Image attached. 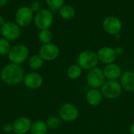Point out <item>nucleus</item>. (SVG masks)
Instances as JSON below:
<instances>
[{"instance_id": "nucleus-31", "label": "nucleus", "mask_w": 134, "mask_h": 134, "mask_svg": "<svg viewBox=\"0 0 134 134\" xmlns=\"http://www.w3.org/2000/svg\"><path fill=\"white\" fill-rule=\"evenodd\" d=\"M130 134H134V122L131 124L130 127Z\"/></svg>"}, {"instance_id": "nucleus-5", "label": "nucleus", "mask_w": 134, "mask_h": 134, "mask_svg": "<svg viewBox=\"0 0 134 134\" xmlns=\"http://www.w3.org/2000/svg\"><path fill=\"white\" fill-rule=\"evenodd\" d=\"M106 82L103 69L96 67L89 70L86 75V82L92 89H100Z\"/></svg>"}, {"instance_id": "nucleus-10", "label": "nucleus", "mask_w": 134, "mask_h": 134, "mask_svg": "<svg viewBox=\"0 0 134 134\" xmlns=\"http://www.w3.org/2000/svg\"><path fill=\"white\" fill-rule=\"evenodd\" d=\"M79 115V108L71 103H66L59 109V117L62 121L64 122H74L78 119Z\"/></svg>"}, {"instance_id": "nucleus-13", "label": "nucleus", "mask_w": 134, "mask_h": 134, "mask_svg": "<svg viewBox=\"0 0 134 134\" xmlns=\"http://www.w3.org/2000/svg\"><path fill=\"white\" fill-rule=\"evenodd\" d=\"M103 71L107 80H118L122 74L121 67L115 63L106 64Z\"/></svg>"}, {"instance_id": "nucleus-24", "label": "nucleus", "mask_w": 134, "mask_h": 134, "mask_svg": "<svg viewBox=\"0 0 134 134\" xmlns=\"http://www.w3.org/2000/svg\"><path fill=\"white\" fill-rule=\"evenodd\" d=\"M46 3L51 11H57L64 5V0H46Z\"/></svg>"}, {"instance_id": "nucleus-7", "label": "nucleus", "mask_w": 134, "mask_h": 134, "mask_svg": "<svg viewBox=\"0 0 134 134\" xmlns=\"http://www.w3.org/2000/svg\"><path fill=\"white\" fill-rule=\"evenodd\" d=\"M34 16L29 6H20L15 13V22L20 27H27L34 20Z\"/></svg>"}, {"instance_id": "nucleus-6", "label": "nucleus", "mask_w": 134, "mask_h": 134, "mask_svg": "<svg viewBox=\"0 0 134 134\" xmlns=\"http://www.w3.org/2000/svg\"><path fill=\"white\" fill-rule=\"evenodd\" d=\"M28 56L29 49L26 46L23 44H18L13 46L8 53L9 60L13 64H20L24 63L28 58Z\"/></svg>"}, {"instance_id": "nucleus-3", "label": "nucleus", "mask_w": 134, "mask_h": 134, "mask_svg": "<svg viewBox=\"0 0 134 134\" xmlns=\"http://www.w3.org/2000/svg\"><path fill=\"white\" fill-rule=\"evenodd\" d=\"M34 24L39 30L49 29L53 23V15L50 9H41L34 16Z\"/></svg>"}, {"instance_id": "nucleus-17", "label": "nucleus", "mask_w": 134, "mask_h": 134, "mask_svg": "<svg viewBox=\"0 0 134 134\" xmlns=\"http://www.w3.org/2000/svg\"><path fill=\"white\" fill-rule=\"evenodd\" d=\"M103 94L99 89H92L90 88V90L86 94V99L89 105L92 107L99 106L103 100Z\"/></svg>"}, {"instance_id": "nucleus-33", "label": "nucleus", "mask_w": 134, "mask_h": 134, "mask_svg": "<svg viewBox=\"0 0 134 134\" xmlns=\"http://www.w3.org/2000/svg\"><path fill=\"white\" fill-rule=\"evenodd\" d=\"M0 35H1V27H0Z\"/></svg>"}, {"instance_id": "nucleus-16", "label": "nucleus", "mask_w": 134, "mask_h": 134, "mask_svg": "<svg viewBox=\"0 0 134 134\" xmlns=\"http://www.w3.org/2000/svg\"><path fill=\"white\" fill-rule=\"evenodd\" d=\"M119 79L122 90L127 92H134V71L122 72Z\"/></svg>"}, {"instance_id": "nucleus-4", "label": "nucleus", "mask_w": 134, "mask_h": 134, "mask_svg": "<svg viewBox=\"0 0 134 134\" xmlns=\"http://www.w3.org/2000/svg\"><path fill=\"white\" fill-rule=\"evenodd\" d=\"M100 91L104 97L115 100L121 96L122 87L118 80H107L100 88Z\"/></svg>"}, {"instance_id": "nucleus-9", "label": "nucleus", "mask_w": 134, "mask_h": 134, "mask_svg": "<svg viewBox=\"0 0 134 134\" xmlns=\"http://www.w3.org/2000/svg\"><path fill=\"white\" fill-rule=\"evenodd\" d=\"M1 35L8 41H16L20 36V27L13 21H6L1 27Z\"/></svg>"}, {"instance_id": "nucleus-20", "label": "nucleus", "mask_w": 134, "mask_h": 134, "mask_svg": "<svg viewBox=\"0 0 134 134\" xmlns=\"http://www.w3.org/2000/svg\"><path fill=\"white\" fill-rule=\"evenodd\" d=\"M30 131L31 134H46L48 126L46 122L42 121H37L31 125Z\"/></svg>"}, {"instance_id": "nucleus-30", "label": "nucleus", "mask_w": 134, "mask_h": 134, "mask_svg": "<svg viewBox=\"0 0 134 134\" xmlns=\"http://www.w3.org/2000/svg\"><path fill=\"white\" fill-rule=\"evenodd\" d=\"M8 2V0H0V8L5 6Z\"/></svg>"}, {"instance_id": "nucleus-14", "label": "nucleus", "mask_w": 134, "mask_h": 134, "mask_svg": "<svg viewBox=\"0 0 134 134\" xmlns=\"http://www.w3.org/2000/svg\"><path fill=\"white\" fill-rule=\"evenodd\" d=\"M24 85L27 88L35 90L39 88L42 85L43 79L42 75L37 72H30L24 76Z\"/></svg>"}, {"instance_id": "nucleus-26", "label": "nucleus", "mask_w": 134, "mask_h": 134, "mask_svg": "<svg viewBox=\"0 0 134 134\" xmlns=\"http://www.w3.org/2000/svg\"><path fill=\"white\" fill-rule=\"evenodd\" d=\"M29 7L32 10L33 13H37L38 11H39L41 9H40L41 8V4L38 1H34V2H32L31 3V5H29Z\"/></svg>"}, {"instance_id": "nucleus-22", "label": "nucleus", "mask_w": 134, "mask_h": 134, "mask_svg": "<svg viewBox=\"0 0 134 134\" xmlns=\"http://www.w3.org/2000/svg\"><path fill=\"white\" fill-rule=\"evenodd\" d=\"M38 37V40L42 44H48L50 43L53 39V33L49 29L40 30Z\"/></svg>"}, {"instance_id": "nucleus-18", "label": "nucleus", "mask_w": 134, "mask_h": 134, "mask_svg": "<svg viewBox=\"0 0 134 134\" xmlns=\"http://www.w3.org/2000/svg\"><path fill=\"white\" fill-rule=\"evenodd\" d=\"M58 11L60 16L64 20H71L75 16V9L70 5H64Z\"/></svg>"}, {"instance_id": "nucleus-2", "label": "nucleus", "mask_w": 134, "mask_h": 134, "mask_svg": "<svg viewBox=\"0 0 134 134\" xmlns=\"http://www.w3.org/2000/svg\"><path fill=\"white\" fill-rule=\"evenodd\" d=\"M98 63L99 60L97 53L90 49L81 52L77 57V64L84 70H90L96 68Z\"/></svg>"}, {"instance_id": "nucleus-23", "label": "nucleus", "mask_w": 134, "mask_h": 134, "mask_svg": "<svg viewBox=\"0 0 134 134\" xmlns=\"http://www.w3.org/2000/svg\"><path fill=\"white\" fill-rule=\"evenodd\" d=\"M61 119L60 117H57V116H51L47 119L46 122V125L48 126V129L50 130H57V128H59V126L61 124Z\"/></svg>"}, {"instance_id": "nucleus-8", "label": "nucleus", "mask_w": 134, "mask_h": 134, "mask_svg": "<svg viewBox=\"0 0 134 134\" xmlns=\"http://www.w3.org/2000/svg\"><path fill=\"white\" fill-rule=\"evenodd\" d=\"M102 27L106 33L115 36V35L121 33L122 29V22L117 16H108L104 19Z\"/></svg>"}, {"instance_id": "nucleus-29", "label": "nucleus", "mask_w": 134, "mask_h": 134, "mask_svg": "<svg viewBox=\"0 0 134 134\" xmlns=\"http://www.w3.org/2000/svg\"><path fill=\"white\" fill-rule=\"evenodd\" d=\"M5 22H6V21H5V17H4V16H0V27H2V26Z\"/></svg>"}, {"instance_id": "nucleus-27", "label": "nucleus", "mask_w": 134, "mask_h": 134, "mask_svg": "<svg viewBox=\"0 0 134 134\" xmlns=\"http://www.w3.org/2000/svg\"><path fill=\"white\" fill-rule=\"evenodd\" d=\"M13 130V125L9 123H6L3 126V131L5 133H9Z\"/></svg>"}, {"instance_id": "nucleus-1", "label": "nucleus", "mask_w": 134, "mask_h": 134, "mask_svg": "<svg viewBox=\"0 0 134 134\" xmlns=\"http://www.w3.org/2000/svg\"><path fill=\"white\" fill-rule=\"evenodd\" d=\"M2 81L8 85H16L24 78V70L16 64H9L5 65L1 71Z\"/></svg>"}, {"instance_id": "nucleus-32", "label": "nucleus", "mask_w": 134, "mask_h": 134, "mask_svg": "<svg viewBox=\"0 0 134 134\" xmlns=\"http://www.w3.org/2000/svg\"><path fill=\"white\" fill-rule=\"evenodd\" d=\"M115 38H117V39H119V38H120V34H117V35H115Z\"/></svg>"}, {"instance_id": "nucleus-15", "label": "nucleus", "mask_w": 134, "mask_h": 134, "mask_svg": "<svg viewBox=\"0 0 134 134\" xmlns=\"http://www.w3.org/2000/svg\"><path fill=\"white\" fill-rule=\"evenodd\" d=\"M31 122L27 117L17 119L13 124V131L16 134H25L30 131Z\"/></svg>"}, {"instance_id": "nucleus-11", "label": "nucleus", "mask_w": 134, "mask_h": 134, "mask_svg": "<svg viewBox=\"0 0 134 134\" xmlns=\"http://www.w3.org/2000/svg\"><path fill=\"white\" fill-rule=\"evenodd\" d=\"M40 57L43 59V60L46 61H53L56 60L60 54L59 47L53 43L43 44L39 49Z\"/></svg>"}, {"instance_id": "nucleus-19", "label": "nucleus", "mask_w": 134, "mask_h": 134, "mask_svg": "<svg viewBox=\"0 0 134 134\" xmlns=\"http://www.w3.org/2000/svg\"><path fill=\"white\" fill-rule=\"evenodd\" d=\"M82 74V68L79 64H72L71 65L67 71V75L70 79L75 80L81 77Z\"/></svg>"}, {"instance_id": "nucleus-28", "label": "nucleus", "mask_w": 134, "mask_h": 134, "mask_svg": "<svg viewBox=\"0 0 134 134\" xmlns=\"http://www.w3.org/2000/svg\"><path fill=\"white\" fill-rule=\"evenodd\" d=\"M115 52H116V53H117V55H118V56L122 55V54L124 53V52H125L124 49H123L122 47H121V46H119V47L115 48Z\"/></svg>"}, {"instance_id": "nucleus-21", "label": "nucleus", "mask_w": 134, "mask_h": 134, "mask_svg": "<svg viewBox=\"0 0 134 134\" xmlns=\"http://www.w3.org/2000/svg\"><path fill=\"white\" fill-rule=\"evenodd\" d=\"M43 59L40 57L39 54H35L31 56L29 59V66L33 70H38L39 69L42 64H43Z\"/></svg>"}, {"instance_id": "nucleus-12", "label": "nucleus", "mask_w": 134, "mask_h": 134, "mask_svg": "<svg viewBox=\"0 0 134 134\" xmlns=\"http://www.w3.org/2000/svg\"><path fill=\"white\" fill-rule=\"evenodd\" d=\"M98 60L102 64H109L111 63H115L117 59V53L114 48L109 46H104L98 49L97 53Z\"/></svg>"}, {"instance_id": "nucleus-25", "label": "nucleus", "mask_w": 134, "mask_h": 134, "mask_svg": "<svg viewBox=\"0 0 134 134\" xmlns=\"http://www.w3.org/2000/svg\"><path fill=\"white\" fill-rule=\"evenodd\" d=\"M11 45L9 41L6 40L4 38H0V55L8 54L11 49Z\"/></svg>"}]
</instances>
